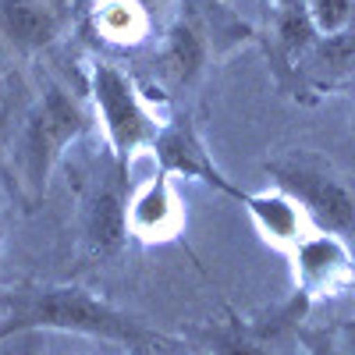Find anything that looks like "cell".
I'll list each match as a JSON object with an SVG mask.
<instances>
[{
    "mask_svg": "<svg viewBox=\"0 0 355 355\" xmlns=\"http://www.w3.org/2000/svg\"><path fill=\"white\" fill-rule=\"evenodd\" d=\"M28 331H64L96 338L107 345H121L132 355H167L174 345L153 331L146 320L117 309L100 295L75 284L18 288L0 299V341Z\"/></svg>",
    "mask_w": 355,
    "mask_h": 355,
    "instance_id": "1",
    "label": "cell"
},
{
    "mask_svg": "<svg viewBox=\"0 0 355 355\" xmlns=\"http://www.w3.org/2000/svg\"><path fill=\"white\" fill-rule=\"evenodd\" d=\"M263 171L270 174L274 189L288 192L302 206L316 231H331L341 239L355 234V192L323 157L299 150L266 160Z\"/></svg>",
    "mask_w": 355,
    "mask_h": 355,
    "instance_id": "2",
    "label": "cell"
},
{
    "mask_svg": "<svg viewBox=\"0 0 355 355\" xmlns=\"http://www.w3.org/2000/svg\"><path fill=\"white\" fill-rule=\"evenodd\" d=\"M89 128V110L64 89L50 85L25 114L18 135V171L33 196L46 192L53 164L64 157L71 142H78Z\"/></svg>",
    "mask_w": 355,
    "mask_h": 355,
    "instance_id": "3",
    "label": "cell"
},
{
    "mask_svg": "<svg viewBox=\"0 0 355 355\" xmlns=\"http://www.w3.org/2000/svg\"><path fill=\"white\" fill-rule=\"evenodd\" d=\"M89 100H93V114L107 135L114 160L128 171L135 153L153 146L160 125L153 121L150 107L142 103L135 82L110 61L89 64Z\"/></svg>",
    "mask_w": 355,
    "mask_h": 355,
    "instance_id": "4",
    "label": "cell"
},
{
    "mask_svg": "<svg viewBox=\"0 0 355 355\" xmlns=\"http://www.w3.org/2000/svg\"><path fill=\"white\" fill-rule=\"evenodd\" d=\"M153 157H157V171H164L167 178H185V182H199L206 189H214L227 199L239 202L245 189L231 185L227 174L217 167L214 153L206 150V139L196 128V121L189 114L182 117H171V121L160 125L157 139H153Z\"/></svg>",
    "mask_w": 355,
    "mask_h": 355,
    "instance_id": "5",
    "label": "cell"
},
{
    "mask_svg": "<svg viewBox=\"0 0 355 355\" xmlns=\"http://www.w3.org/2000/svg\"><path fill=\"white\" fill-rule=\"evenodd\" d=\"M288 256H291L295 291L309 302L331 299V295L355 288V256L341 234L313 231Z\"/></svg>",
    "mask_w": 355,
    "mask_h": 355,
    "instance_id": "6",
    "label": "cell"
},
{
    "mask_svg": "<svg viewBox=\"0 0 355 355\" xmlns=\"http://www.w3.org/2000/svg\"><path fill=\"white\" fill-rule=\"evenodd\" d=\"M82 234L96 256H117L128 242V196H125V167L114 160L110 174L96 178L82 202Z\"/></svg>",
    "mask_w": 355,
    "mask_h": 355,
    "instance_id": "7",
    "label": "cell"
},
{
    "mask_svg": "<svg viewBox=\"0 0 355 355\" xmlns=\"http://www.w3.org/2000/svg\"><path fill=\"white\" fill-rule=\"evenodd\" d=\"M185 227V206L174 192V178L157 171L128 196V231L139 242H171Z\"/></svg>",
    "mask_w": 355,
    "mask_h": 355,
    "instance_id": "8",
    "label": "cell"
},
{
    "mask_svg": "<svg viewBox=\"0 0 355 355\" xmlns=\"http://www.w3.org/2000/svg\"><path fill=\"white\" fill-rule=\"evenodd\" d=\"M64 11L53 0H0V40L15 53H40L64 33Z\"/></svg>",
    "mask_w": 355,
    "mask_h": 355,
    "instance_id": "9",
    "label": "cell"
},
{
    "mask_svg": "<svg viewBox=\"0 0 355 355\" xmlns=\"http://www.w3.org/2000/svg\"><path fill=\"white\" fill-rule=\"evenodd\" d=\"M245 206V214L252 227L259 231V239L266 245H274L281 252H291L306 234H309V217L299 202L281 189H266V192H242L239 199Z\"/></svg>",
    "mask_w": 355,
    "mask_h": 355,
    "instance_id": "10",
    "label": "cell"
},
{
    "mask_svg": "<svg viewBox=\"0 0 355 355\" xmlns=\"http://www.w3.org/2000/svg\"><path fill=\"white\" fill-rule=\"evenodd\" d=\"M206 61H210V46H206L202 33L192 21L182 18L164 33L160 50H157V71L167 85L189 89L206 71Z\"/></svg>",
    "mask_w": 355,
    "mask_h": 355,
    "instance_id": "11",
    "label": "cell"
},
{
    "mask_svg": "<svg viewBox=\"0 0 355 355\" xmlns=\"http://www.w3.org/2000/svg\"><path fill=\"white\" fill-rule=\"evenodd\" d=\"M299 68L306 71V78L316 89H334V85L348 82L355 75V21L345 33L320 36Z\"/></svg>",
    "mask_w": 355,
    "mask_h": 355,
    "instance_id": "12",
    "label": "cell"
},
{
    "mask_svg": "<svg viewBox=\"0 0 355 355\" xmlns=\"http://www.w3.org/2000/svg\"><path fill=\"white\" fill-rule=\"evenodd\" d=\"M93 28L110 46H139L150 36V15L139 0H96Z\"/></svg>",
    "mask_w": 355,
    "mask_h": 355,
    "instance_id": "13",
    "label": "cell"
},
{
    "mask_svg": "<svg viewBox=\"0 0 355 355\" xmlns=\"http://www.w3.org/2000/svg\"><path fill=\"white\" fill-rule=\"evenodd\" d=\"M320 40L316 25L306 11L302 0H284V4H277V15H274V50L277 57L299 71V64L306 61V53L313 50V43Z\"/></svg>",
    "mask_w": 355,
    "mask_h": 355,
    "instance_id": "14",
    "label": "cell"
},
{
    "mask_svg": "<svg viewBox=\"0 0 355 355\" xmlns=\"http://www.w3.org/2000/svg\"><path fill=\"white\" fill-rule=\"evenodd\" d=\"M316 33L320 36H334L355 21V0H302Z\"/></svg>",
    "mask_w": 355,
    "mask_h": 355,
    "instance_id": "15",
    "label": "cell"
},
{
    "mask_svg": "<svg viewBox=\"0 0 355 355\" xmlns=\"http://www.w3.org/2000/svg\"><path fill=\"white\" fill-rule=\"evenodd\" d=\"M202 352L210 355H274L270 348L256 345L249 334H242L239 327H217V331H206L202 334Z\"/></svg>",
    "mask_w": 355,
    "mask_h": 355,
    "instance_id": "16",
    "label": "cell"
},
{
    "mask_svg": "<svg viewBox=\"0 0 355 355\" xmlns=\"http://www.w3.org/2000/svg\"><path fill=\"white\" fill-rule=\"evenodd\" d=\"M352 135H355V117H352Z\"/></svg>",
    "mask_w": 355,
    "mask_h": 355,
    "instance_id": "17",
    "label": "cell"
},
{
    "mask_svg": "<svg viewBox=\"0 0 355 355\" xmlns=\"http://www.w3.org/2000/svg\"><path fill=\"white\" fill-rule=\"evenodd\" d=\"M192 355H210V352H192Z\"/></svg>",
    "mask_w": 355,
    "mask_h": 355,
    "instance_id": "18",
    "label": "cell"
},
{
    "mask_svg": "<svg viewBox=\"0 0 355 355\" xmlns=\"http://www.w3.org/2000/svg\"><path fill=\"white\" fill-rule=\"evenodd\" d=\"M277 4H284V0H277Z\"/></svg>",
    "mask_w": 355,
    "mask_h": 355,
    "instance_id": "19",
    "label": "cell"
}]
</instances>
